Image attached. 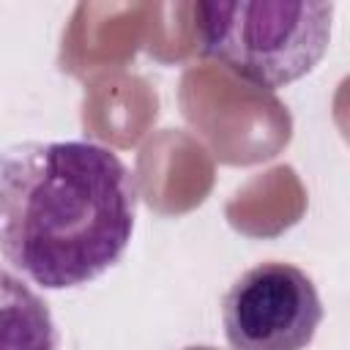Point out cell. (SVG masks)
<instances>
[{
    "label": "cell",
    "instance_id": "6da1fadb",
    "mask_svg": "<svg viewBox=\"0 0 350 350\" xmlns=\"http://www.w3.org/2000/svg\"><path fill=\"white\" fill-rule=\"evenodd\" d=\"M137 186L109 148L30 139L0 153V254L44 290L109 271L134 232Z\"/></svg>",
    "mask_w": 350,
    "mask_h": 350
},
{
    "label": "cell",
    "instance_id": "7a4b0ae2",
    "mask_svg": "<svg viewBox=\"0 0 350 350\" xmlns=\"http://www.w3.org/2000/svg\"><path fill=\"white\" fill-rule=\"evenodd\" d=\"M200 52L260 90L306 77L331 41L334 3L241 0L194 5Z\"/></svg>",
    "mask_w": 350,
    "mask_h": 350
},
{
    "label": "cell",
    "instance_id": "3957f363",
    "mask_svg": "<svg viewBox=\"0 0 350 350\" xmlns=\"http://www.w3.org/2000/svg\"><path fill=\"white\" fill-rule=\"evenodd\" d=\"M323 320L306 271L268 260L246 268L224 293L221 325L232 350H304Z\"/></svg>",
    "mask_w": 350,
    "mask_h": 350
},
{
    "label": "cell",
    "instance_id": "277c9868",
    "mask_svg": "<svg viewBox=\"0 0 350 350\" xmlns=\"http://www.w3.org/2000/svg\"><path fill=\"white\" fill-rule=\"evenodd\" d=\"M60 336L46 301L0 265V350H57Z\"/></svg>",
    "mask_w": 350,
    "mask_h": 350
}]
</instances>
